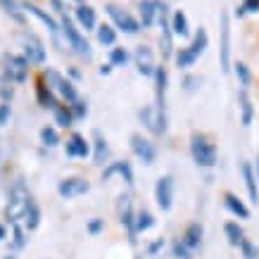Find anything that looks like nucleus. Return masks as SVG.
Masks as SVG:
<instances>
[{"instance_id": "nucleus-1", "label": "nucleus", "mask_w": 259, "mask_h": 259, "mask_svg": "<svg viewBox=\"0 0 259 259\" xmlns=\"http://www.w3.org/2000/svg\"><path fill=\"white\" fill-rule=\"evenodd\" d=\"M31 202V195H29V188L24 186L22 181H17L15 186L10 188V197H8V207H5V219L17 224V221H24V214H26V207Z\"/></svg>"}, {"instance_id": "nucleus-2", "label": "nucleus", "mask_w": 259, "mask_h": 259, "mask_svg": "<svg viewBox=\"0 0 259 259\" xmlns=\"http://www.w3.org/2000/svg\"><path fill=\"white\" fill-rule=\"evenodd\" d=\"M190 155H193V162L197 166H202V169H212L217 164V148H214V143L202 134H193L190 138Z\"/></svg>"}, {"instance_id": "nucleus-3", "label": "nucleus", "mask_w": 259, "mask_h": 259, "mask_svg": "<svg viewBox=\"0 0 259 259\" xmlns=\"http://www.w3.org/2000/svg\"><path fill=\"white\" fill-rule=\"evenodd\" d=\"M60 31L64 33V40H67V46L76 53L79 57H86V60H91L93 57V50H91V43L86 40V36L71 24V19H67V17H62V24H60Z\"/></svg>"}, {"instance_id": "nucleus-4", "label": "nucleus", "mask_w": 259, "mask_h": 259, "mask_svg": "<svg viewBox=\"0 0 259 259\" xmlns=\"http://www.w3.org/2000/svg\"><path fill=\"white\" fill-rule=\"evenodd\" d=\"M3 64H5V81L8 83H24V81L29 79V67L31 64L26 62L24 55L5 53L3 55Z\"/></svg>"}, {"instance_id": "nucleus-5", "label": "nucleus", "mask_w": 259, "mask_h": 259, "mask_svg": "<svg viewBox=\"0 0 259 259\" xmlns=\"http://www.w3.org/2000/svg\"><path fill=\"white\" fill-rule=\"evenodd\" d=\"M43 81H46L48 86L53 88V93L55 95H62L64 100L69 102H76L79 100V93H76V88H74V83H71L69 79H64L60 71H55V69H46L43 71Z\"/></svg>"}, {"instance_id": "nucleus-6", "label": "nucleus", "mask_w": 259, "mask_h": 259, "mask_svg": "<svg viewBox=\"0 0 259 259\" xmlns=\"http://www.w3.org/2000/svg\"><path fill=\"white\" fill-rule=\"evenodd\" d=\"M141 121L145 124V128H150L155 136H164L166 134V114L164 110H159L157 105H148L138 112Z\"/></svg>"}, {"instance_id": "nucleus-7", "label": "nucleus", "mask_w": 259, "mask_h": 259, "mask_svg": "<svg viewBox=\"0 0 259 259\" xmlns=\"http://www.w3.org/2000/svg\"><path fill=\"white\" fill-rule=\"evenodd\" d=\"M155 200H157V207L162 212H169L174 204V179L169 174L159 176L157 183H155Z\"/></svg>"}, {"instance_id": "nucleus-8", "label": "nucleus", "mask_w": 259, "mask_h": 259, "mask_svg": "<svg viewBox=\"0 0 259 259\" xmlns=\"http://www.w3.org/2000/svg\"><path fill=\"white\" fill-rule=\"evenodd\" d=\"M131 150H134V155L141 159L143 164H155V159H157V148H155V143H150L148 138H143L141 134L131 136Z\"/></svg>"}, {"instance_id": "nucleus-9", "label": "nucleus", "mask_w": 259, "mask_h": 259, "mask_svg": "<svg viewBox=\"0 0 259 259\" xmlns=\"http://www.w3.org/2000/svg\"><path fill=\"white\" fill-rule=\"evenodd\" d=\"M88 190H91V183H88L86 179H81V176H69V179L60 181V186H57V193H60V197H64V200L86 195Z\"/></svg>"}, {"instance_id": "nucleus-10", "label": "nucleus", "mask_w": 259, "mask_h": 259, "mask_svg": "<svg viewBox=\"0 0 259 259\" xmlns=\"http://www.w3.org/2000/svg\"><path fill=\"white\" fill-rule=\"evenodd\" d=\"M24 43V57L29 64H43L46 62V48H43V40L36 38L33 33H24L22 36Z\"/></svg>"}, {"instance_id": "nucleus-11", "label": "nucleus", "mask_w": 259, "mask_h": 259, "mask_svg": "<svg viewBox=\"0 0 259 259\" xmlns=\"http://www.w3.org/2000/svg\"><path fill=\"white\" fill-rule=\"evenodd\" d=\"M107 15L112 17V22L117 24V29H121V31L131 33V36L141 31V24L136 22V19L128 15L126 10L119 8V5H107Z\"/></svg>"}, {"instance_id": "nucleus-12", "label": "nucleus", "mask_w": 259, "mask_h": 259, "mask_svg": "<svg viewBox=\"0 0 259 259\" xmlns=\"http://www.w3.org/2000/svg\"><path fill=\"white\" fill-rule=\"evenodd\" d=\"M136 69H138V74H143V76H155V71H157V64H155V53L150 50L148 46H138L136 48Z\"/></svg>"}, {"instance_id": "nucleus-13", "label": "nucleus", "mask_w": 259, "mask_h": 259, "mask_svg": "<svg viewBox=\"0 0 259 259\" xmlns=\"http://www.w3.org/2000/svg\"><path fill=\"white\" fill-rule=\"evenodd\" d=\"M219 60H221V69L228 71L231 69V22L228 15H221V48H219Z\"/></svg>"}, {"instance_id": "nucleus-14", "label": "nucleus", "mask_w": 259, "mask_h": 259, "mask_svg": "<svg viewBox=\"0 0 259 259\" xmlns=\"http://www.w3.org/2000/svg\"><path fill=\"white\" fill-rule=\"evenodd\" d=\"M117 212H119V221L121 226L128 228V236H131V243H136V231H134V221H136V212H134V202L128 195H121L119 197V204H117Z\"/></svg>"}, {"instance_id": "nucleus-15", "label": "nucleus", "mask_w": 259, "mask_h": 259, "mask_svg": "<svg viewBox=\"0 0 259 259\" xmlns=\"http://www.w3.org/2000/svg\"><path fill=\"white\" fill-rule=\"evenodd\" d=\"M64 152L69 155V157H79V159H86L91 155V145L88 141L83 138L81 134H71L64 143Z\"/></svg>"}, {"instance_id": "nucleus-16", "label": "nucleus", "mask_w": 259, "mask_h": 259, "mask_svg": "<svg viewBox=\"0 0 259 259\" xmlns=\"http://www.w3.org/2000/svg\"><path fill=\"white\" fill-rule=\"evenodd\" d=\"M114 174H119L124 179L126 186H134V169L128 162H110V164L102 169V181H110Z\"/></svg>"}, {"instance_id": "nucleus-17", "label": "nucleus", "mask_w": 259, "mask_h": 259, "mask_svg": "<svg viewBox=\"0 0 259 259\" xmlns=\"http://www.w3.org/2000/svg\"><path fill=\"white\" fill-rule=\"evenodd\" d=\"M240 174H243V181H245V188H247V195L254 204L259 202V186H257V174L252 169L250 162H243L240 164Z\"/></svg>"}, {"instance_id": "nucleus-18", "label": "nucleus", "mask_w": 259, "mask_h": 259, "mask_svg": "<svg viewBox=\"0 0 259 259\" xmlns=\"http://www.w3.org/2000/svg\"><path fill=\"white\" fill-rule=\"evenodd\" d=\"M202 233H204L202 224L193 221V224H188V226H186V231H183V238H181V240H183V245L193 252V250H197V247H200V243H202Z\"/></svg>"}, {"instance_id": "nucleus-19", "label": "nucleus", "mask_w": 259, "mask_h": 259, "mask_svg": "<svg viewBox=\"0 0 259 259\" xmlns=\"http://www.w3.org/2000/svg\"><path fill=\"white\" fill-rule=\"evenodd\" d=\"M166 83H169V76H166V67H157L155 71V95H157V105L159 110H164L166 105Z\"/></svg>"}, {"instance_id": "nucleus-20", "label": "nucleus", "mask_w": 259, "mask_h": 259, "mask_svg": "<svg viewBox=\"0 0 259 259\" xmlns=\"http://www.w3.org/2000/svg\"><path fill=\"white\" fill-rule=\"evenodd\" d=\"M24 10H26V12H31V15L36 17L38 22L46 24V26H48V31H50V33H53V36L57 38V33H60V24H57L55 19H53V17L48 15V12H43V10H40L38 5H31V3H24Z\"/></svg>"}, {"instance_id": "nucleus-21", "label": "nucleus", "mask_w": 259, "mask_h": 259, "mask_svg": "<svg viewBox=\"0 0 259 259\" xmlns=\"http://www.w3.org/2000/svg\"><path fill=\"white\" fill-rule=\"evenodd\" d=\"M159 5L162 3H157V0H141V22L145 29H150L159 17Z\"/></svg>"}, {"instance_id": "nucleus-22", "label": "nucleus", "mask_w": 259, "mask_h": 259, "mask_svg": "<svg viewBox=\"0 0 259 259\" xmlns=\"http://www.w3.org/2000/svg\"><path fill=\"white\" fill-rule=\"evenodd\" d=\"M224 204H226V209L233 214V217H238V219H250V209L245 207V202L238 195L226 193V195H224Z\"/></svg>"}, {"instance_id": "nucleus-23", "label": "nucleus", "mask_w": 259, "mask_h": 259, "mask_svg": "<svg viewBox=\"0 0 259 259\" xmlns=\"http://www.w3.org/2000/svg\"><path fill=\"white\" fill-rule=\"evenodd\" d=\"M36 95H38L40 107H46V110H55L57 105H60V102H57V98H55V93H53V88L48 86L43 79H40L38 86H36Z\"/></svg>"}, {"instance_id": "nucleus-24", "label": "nucleus", "mask_w": 259, "mask_h": 259, "mask_svg": "<svg viewBox=\"0 0 259 259\" xmlns=\"http://www.w3.org/2000/svg\"><path fill=\"white\" fill-rule=\"evenodd\" d=\"M238 105H240V124L250 126L252 124V117H254V107H252L250 95L245 93V91H240V93H238Z\"/></svg>"}, {"instance_id": "nucleus-25", "label": "nucleus", "mask_w": 259, "mask_h": 259, "mask_svg": "<svg viewBox=\"0 0 259 259\" xmlns=\"http://www.w3.org/2000/svg\"><path fill=\"white\" fill-rule=\"evenodd\" d=\"M76 19H79V24L86 29V31H93L95 26H98L95 10L91 8V5H79V8H76Z\"/></svg>"}, {"instance_id": "nucleus-26", "label": "nucleus", "mask_w": 259, "mask_h": 259, "mask_svg": "<svg viewBox=\"0 0 259 259\" xmlns=\"http://www.w3.org/2000/svg\"><path fill=\"white\" fill-rule=\"evenodd\" d=\"M171 31H174V36H181V38H186L190 33V29H188V17H186V12L183 10H176L171 15Z\"/></svg>"}, {"instance_id": "nucleus-27", "label": "nucleus", "mask_w": 259, "mask_h": 259, "mask_svg": "<svg viewBox=\"0 0 259 259\" xmlns=\"http://www.w3.org/2000/svg\"><path fill=\"white\" fill-rule=\"evenodd\" d=\"M93 159H95V164L102 166L105 162H107V157H110V148H107V141L102 138V134H95V143H93Z\"/></svg>"}, {"instance_id": "nucleus-28", "label": "nucleus", "mask_w": 259, "mask_h": 259, "mask_svg": "<svg viewBox=\"0 0 259 259\" xmlns=\"http://www.w3.org/2000/svg\"><path fill=\"white\" fill-rule=\"evenodd\" d=\"M38 224H40V209L36 204V200L31 197V202L26 207V214H24V226H26V231H36Z\"/></svg>"}, {"instance_id": "nucleus-29", "label": "nucleus", "mask_w": 259, "mask_h": 259, "mask_svg": "<svg viewBox=\"0 0 259 259\" xmlns=\"http://www.w3.org/2000/svg\"><path fill=\"white\" fill-rule=\"evenodd\" d=\"M0 8L5 15H10L17 24H24V5H19L17 0H0Z\"/></svg>"}, {"instance_id": "nucleus-30", "label": "nucleus", "mask_w": 259, "mask_h": 259, "mask_svg": "<svg viewBox=\"0 0 259 259\" xmlns=\"http://www.w3.org/2000/svg\"><path fill=\"white\" fill-rule=\"evenodd\" d=\"M152 226H155V217H152L148 209L136 212V221H134V231H136V233H145V231H150Z\"/></svg>"}, {"instance_id": "nucleus-31", "label": "nucleus", "mask_w": 259, "mask_h": 259, "mask_svg": "<svg viewBox=\"0 0 259 259\" xmlns=\"http://www.w3.org/2000/svg\"><path fill=\"white\" fill-rule=\"evenodd\" d=\"M224 233H226L228 243L233 245V247H240V243H243V240H245V233H243V228L238 226L236 221H228L226 226H224Z\"/></svg>"}, {"instance_id": "nucleus-32", "label": "nucleus", "mask_w": 259, "mask_h": 259, "mask_svg": "<svg viewBox=\"0 0 259 259\" xmlns=\"http://www.w3.org/2000/svg\"><path fill=\"white\" fill-rule=\"evenodd\" d=\"M53 114H55V124L62 126V128H69L74 124V114H71L69 105H57L55 110H53Z\"/></svg>"}, {"instance_id": "nucleus-33", "label": "nucleus", "mask_w": 259, "mask_h": 259, "mask_svg": "<svg viewBox=\"0 0 259 259\" xmlns=\"http://www.w3.org/2000/svg\"><path fill=\"white\" fill-rule=\"evenodd\" d=\"M95 31H98V43L100 46H114L117 43V31H114V26H110V24H102Z\"/></svg>"}, {"instance_id": "nucleus-34", "label": "nucleus", "mask_w": 259, "mask_h": 259, "mask_svg": "<svg viewBox=\"0 0 259 259\" xmlns=\"http://www.w3.org/2000/svg\"><path fill=\"white\" fill-rule=\"evenodd\" d=\"M195 62H197V57L193 55L190 48H181L179 53H176V67H179V69H188V67H193Z\"/></svg>"}, {"instance_id": "nucleus-35", "label": "nucleus", "mask_w": 259, "mask_h": 259, "mask_svg": "<svg viewBox=\"0 0 259 259\" xmlns=\"http://www.w3.org/2000/svg\"><path fill=\"white\" fill-rule=\"evenodd\" d=\"M207 43H209V38H207V31L204 29H200V31L195 33V38H193V43H190V50H193V55L195 57H200L207 50Z\"/></svg>"}, {"instance_id": "nucleus-36", "label": "nucleus", "mask_w": 259, "mask_h": 259, "mask_svg": "<svg viewBox=\"0 0 259 259\" xmlns=\"http://www.w3.org/2000/svg\"><path fill=\"white\" fill-rule=\"evenodd\" d=\"M40 143H43L46 148H55V145H60V136H57V131L53 128V126H43V128H40Z\"/></svg>"}, {"instance_id": "nucleus-37", "label": "nucleus", "mask_w": 259, "mask_h": 259, "mask_svg": "<svg viewBox=\"0 0 259 259\" xmlns=\"http://www.w3.org/2000/svg\"><path fill=\"white\" fill-rule=\"evenodd\" d=\"M26 226H22V221H17L12 224V245H15V250H22L24 245H26Z\"/></svg>"}, {"instance_id": "nucleus-38", "label": "nucleus", "mask_w": 259, "mask_h": 259, "mask_svg": "<svg viewBox=\"0 0 259 259\" xmlns=\"http://www.w3.org/2000/svg\"><path fill=\"white\" fill-rule=\"evenodd\" d=\"M126 62H128V53H126L124 48H112V53H110L112 67H126Z\"/></svg>"}, {"instance_id": "nucleus-39", "label": "nucleus", "mask_w": 259, "mask_h": 259, "mask_svg": "<svg viewBox=\"0 0 259 259\" xmlns=\"http://www.w3.org/2000/svg\"><path fill=\"white\" fill-rule=\"evenodd\" d=\"M236 76H238V81H240L243 91H245L247 86H250L252 74H250V69H247V64H245V62H238V64H236Z\"/></svg>"}, {"instance_id": "nucleus-40", "label": "nucleus", "mask_w": 259, "mask_h": 259, "mask_svg": "<svg viewBox=\"0 0 259 259\" xmlns=\"http://www.w3.org/2000/svg\"><path fill=\"white\" fill-rule=\"evenodd\" d=\"M240 252H243L245 259H259V247L252 243L250 238H245L243 243H240Z\"/></svg>"}, {"instance_id": "nucleus-41", "label": "nucleus", "mask_w": 259, "mask_h": 259, "mask_svg": "<svg viewBox=\"0 0 259 259\" xmlns=\"http://www.w3.org/2000/svg\"><path fill=\"white\" fill-rule=\"evenodd\" d=\"M69 110H71V114H74V119H86V114H88V107H86V102L83 100L71 102Z\"/></svg>"}, {"instance_id": "nucleus-42", "label": "nucleus", "mask_w": 259, "mask_h": 259, "mask_svg": "<svg viewBox=\"0 0 259 259\" xmlns=\"http://www.w3.org/2000/svg\"><path fill=\"white\" fill-rule=\"evenodd\" d=\"M247 12H259V0H245L243 5L238 8V15H247Z\"/></svg>"}, {"instance_id": "nucleus-43", "label": "nucleus", "mask_w": 259, "mask_h": 259, "mask_svg": "<svg viewBox=\"0 0 259 259\" xmlns=\"http://www.w3.org/2000/svg\"><path fill=\"white\" fill-rule=\"evenodd\" d=\"M200 83H202V76H186V79H183V88H186L188 93L197 91V88H200Z\"/></svg>"}, {"instance_id": "nucleus-44", "label": "nucleus", "mask_w": 259, "mask_h": 259, "mask_svg": "<svg viewBox=\"0 0 259 259\" xmlns=\"http://www.w3.org/2000/svg\"><path fill=\"white\" fill-rule=\"evenodd\" d=\"M174 257H176V259H190V250L183 245V240L174 243Z\"/></svg>"}, {"instance_id": "nucleus-45", "label": "nucleus", "mask_w": 259, "mask_h": 259, "mask_svg": "<svg viewBox=\"0 0 259 259\" xmlns=\"http://www.w3.org/2000/svg\"><path fill=\"white\" fill-rule=\"evenodd\" d=\"M102 228H105V221H102V219H91V221H88V226H86V231L91 233V236H98Z\"/></svg>"}, {"instance_id": "nucleus-46", "label": "nucleus", "mask_w": 259, "mask_h": 259, "mask_svg": "<svg viewBox=\"0 0 259 259\" xmlns=\"http://www.w3.org/2000/svg\"><path fill=\"white\" fill-rule=\"evenodd\" d=\"M10 114H12L10 105H8V102H3V105H0V128H3V126L10 121Z\"/></svg>"}, {"instance_id": "nucleus-47", "label": "nucleus", "mask_w": 259, "mask_h": 259, "mask_svg": "<svg viewBox=\"0 0 259 259\" xmlns=\"http://www.w3.org/2000/svg\"><path fill=\"white\" fill-rule=\"evenodd\" d=\"M162 247H164V240H162V238H157L155 243H150V245H148V254H150V257H155V254H157V252L162 250Z\"/></svg>"}, {"instance_id": "nucleus-48", "label": "nucleus", "mask_w": 259, "mask_h": 259, "mask_svg": "<svg viewBox=\"0 0 259 259\" xmlns=\"http://www.w3.org/2000/svg\"><path fill=\"white\" fill-rule=\"evenodd\" d=\"M50 5L55 8V12H57L60 17H67V8H64V3H62V0H50Z\"/></svg>"}, {"instance_id": "nucleus-49", "label": "nucleus", "mask_w": 259, "mask_h": 259, "mask_svg": "<svg viewBox=\"0 0 259 259\" xmlns=\"http://www.w3.org/2000/svg\"><path fill=\"white\" fill-rule=\"evenodd\" d=\"M112 74V64H102L100 67V76H110Z\"/></svg>"}, {"instance_id": "nucleus-50", "label": "nucleus", "mask_w": 259, "mask_h": 259, "mask_svg": "<svg viewBox=\"0 0 259 259\" xmlns=\"http://www.w3.org/2000/svg\"><path fill=\"white\" fill-rule=\"evenodd\" d=\"M3 259H19V257H17V254H12V252H10V254H5V257H3Z\"/></svg>"}, {"instance_id": "nucleus-51", "label": "nucleus", "mask_w": 259, "mask_h": 259, "mask_svg": "<svg viewBox=\"0 0 259 259\" xmlns=\"http://www.w3.org/2000/svg\"><path fill=\"white\" fill-rule=\"evenodd\" d=\"M5 238V226H0V240Z\"/></svg>"}, {"instance_id": "nucleus-52", "label": "nucleus", "mask_w": 259, "mask_h": 259, "mask_svg": "<svg viewBox=\"0 0 259 259\" xmlns=\"http://www.w3.org/2000/svg\"><path fill=\"white\" fill-rule=\"evenodd\" d=\"M257 181H259V159H257Z\"/></svg>"}, {"instance_id": "nucleus-53", "label": "nucleus", "mask_w": 259, "mask_h": 259, "mask_svg": "<svg viewBox=\"0 0 259 259\" xmlns=\"http://www.w3.org/2000/svg\"><path fill=\"white\" fill-rule=\"evenodd\" d=\"M136 259H141V257H136Z\"/></svg>"}]
</instances>
